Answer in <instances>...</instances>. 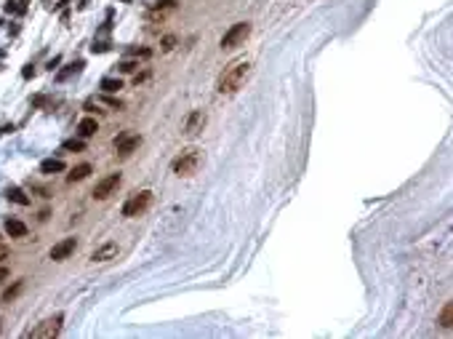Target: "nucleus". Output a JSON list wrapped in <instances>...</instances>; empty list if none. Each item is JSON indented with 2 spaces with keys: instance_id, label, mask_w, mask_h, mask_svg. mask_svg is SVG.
Returning a JSON list of instances; mask_svg holds the SVG:
<instances>
[{
  "instance_id": "nucleus-1",
  "label": "nucleus",
  "mask_w": 453,
  "mask_h": 339,
  "mask_svg": "<svg viewBox=\"0 0 453 339\" xmlns=\"http://www.w3.org/2000/svg\"><path fill=\"white\" fill-rule=\"evenodd\" d=\"M248 75H251V61L248 59H235L232 64H226L224 72L219 75L216 91L219 94H235L237 88L248 80Z\"/></svg>"
},
{
  "instance_id": "nucleus-2",
  "label": "nucleus",
  "mask_w": 453,
  "mask_h": 339,
  "mask_svg": "<svg viewBox=\"0 0 453 339\" xmlns=\"http://www.w3.org/2000/svg\"><path fill=\"white\" fill-rule=\"evenodd\" d=\"M200 163H203V152L195 150V147H189V150H184L176 160H173L171 168H173L176 177H192V174H197Z\"/></svg>"
},
{
  "instance_id": "nucleus-3",
  "label": "nucleus",
  "mask_w": 453,
  "mask_h": 339,
  "mask_svg": "<svg viewBox=\"0 0 453 339\" xmlns=\"http://www.w3.org/2000/svg\"><path fill=\"white\" fill-rule=\"evenodd\" d=\"M248 35H251V24H248V21H237V24H232L229 30L224 32V38H222V48H224V51H229V48L243 46V43L248 40Z\"/></svg>"
},
{
  "instance_id": "nucleus-4",
  "label": "nucleus",
  "mask_w": 453,
  "mask_h": 339,
  "mask_svg": "<svg viewBox=\"0 0 453 339\" xmlns=\"http://www.w3.org/2000/svg\"><path fill=\"white\" fill-rule=\"evenodd\" d=\"M150 203H152V193H150V190L133 193L126 203H123V217H139V214H144L147 208H150Z\"/></svg>"
},
{
  "instance_id": "nucleus-5",
  "label": "nucleus",
  "mask_w": 453,
  "mask_h": 339,
  "mask_svg": "<svg viewBox=\"0 0 453 339\" xmlns=\"http://www.w3.org/2000/svg\"><path fill=\"white\" fill-rule=\"evenodd\" d=\"M206 123H208V118H206V112H203V110L189 112V115L181 120V137H187V139L200 137V131L206 128Z\"/></svg>"
},
{
  "instance_id": "nucleus-6",
  "label": "nucleus",
  "mask_w": 453,
  "mask_h": 339,
  "mask_svg": "<svg viewBox=\"0 0 453 339\" xmlns=\"http://www.w3.org/2000/svg\"><path fill=\"white\" fill-rule=\"evenodd\" d=\"M61 315H54V318H48V320H43V323H38L35 329H30V331H24V337L30 339V337H35V339H54L56 334L61 331Z\"/></svg>"
},
{
  "instance_id": "nucleus-7",
  "label": "nucleus",
  "mask_w": 453,
  "mask_h": 339,
  "mask_svg": "<svg viewBox=\"0 0 453 339\" xmlns=\"http://www.w3.org/2000/svg\"><path fill=\"white\" fill-rule=\"evenodd\" d=\"M120 182H123L120 174H110V177L99 179V182H96V187H94V198H96V200H107L110 195H115V193H117Z\"/></svg>"
},
{
  "instance_id": "nucleus-8",
  "label": "nucleus",
  "mask_w": 453,
  "mask_h": 339,
  "mask_svg": "<svg viewBox=\"0 0 453 339\" xmlns=\"http://www.w3.org/2000/svg\"><path fill=\"white\" fill-rule=\"evenodd\" d=\"M75 248H77V240L75 238H64V240H59V243H54V246H51L48 257L54 259V262H64V259H70L72 254H75Z\"/></svg>"
},
{
  "instance_id": "nucleus-9",
  "label": "nucleus",
  "mask_w": 453,
  "mask_h": 339,
  "mask_svg": "<svg viewBox=\"0 0 453 339\" xmlns=\"http://www.w3.org/2000/svg\"><path fill=\"white\" fill-rule=\"evenodd\" d=\"M176 8H179L176 0H157V3L147 11V19H150V21H163V19H168V16H171Z\"/></svg>"
},
{
  "instance_id": "nucleus-10",
  "label": "nucleus",
  "mask_w": 453,
  "mask_h": 339,
  "mask_svg": "<svg viewBox=\"0 0 453 339\" xmlns=\"http://www.w3.org/2000/svg\"><path fill=\"white\" fill-rule=\"evenodd\" d=\"M115 147H117V155L126 158L141 147V137L139 134H120V137H115Z\"/></svg>"
},
{
  "instance_id": "nucleus-11",
  "label": "nucleus",
  "mask_w": 453,
  "mask_h": 339,
  "mask_svg": "<svg viewBox=\"0 0 453 339\" xmlns=\"http://www.w3.org/2000/svg\"><path fill=\"white\" fill-rule=\"evenodd\" d=\"M117 254H120V246H117V243H104V246H99L94 254H91V262H110V259H115Z\"/></svg>"
},
{
  "instance_id": "nucleus-12",
  "label": "nucleus",
  "mask_w": 453,
  "mask_h": 339,
  "mask_svg": "<svg viewBox=\"0 0 453 339\" xmlns=\"http://www.w3.org/2000/svg\"><path fill=\"white\" fill-rule=\"evenodd\" d=\"M5 233H8L11 238H24L27 235V224L19 222V219H8V222H5Z\"/></svg>"
},
{
  "instance_id": "nucleus-13",
  "label": "nucleus",
  "mask_w": 453,
  "mask_h": 339,
  "mask_svg": "<svg viewBox=\"0 0 453 339\" xmlns=\"http://www.w3.org/2000/svg\"><path fill=\"white\" fill-rule=\"evenodd\" d=\"M96 131H99V123H96L94 118H83V120L77 123V134H80L83 139H86V137H94Z\"/></svg>"
},
{
  "instance_id": "nucleus-14",
  "label": "nucleus",
  "mask_w": 453,
  "mask_h": 339,
  "mask_svg": "<svg viewBox=\"0 0 453 339\" xmlns=\"http://www.w3.org/2000/svg\"><path fill=\"white\" fill-rule=\"evenodd\" d=\"M64 171V160L59 158H48V160L40 163V174H61Z\"/></svg>"
},
{
  "instance_id": "nucleus-15",
  "label": "nucleus",
  "mask_w": 453,
  "mask_h": 339,
  "mask_svg": "<svg viewBox=\"0 0 453 339\" xmlns=\"http://www.w3.org/2000/svg\"><path fill=\"white\" fill-rule=\"evenodd\" d=\"M91 171H94V168H91L88 163H80V166H75L70 174H67V182H83Z\"/></svg>"
},
{
  "instance_id": "nucleus-16",
  "label": "nucleus",
  "mask_w": 453,
  "mask_h": 339,
  "mask_svg": "<svg viewBox=\"0 0 453 339\" xmlns=\"http://www.w3.org/2000/svg\"><path fill=\"white\" fill-rule=\"evenodd\" d=\"M437 323L443 326V329H451V326H453V302H445V304H443Z\"/></svg>"
},
{
  "instance_id": "nucleus-17",
  "label": "nucleus",
  "mask_w": 453,
  "mask_h": 339,
  "mask_svg": "<svg viewBox=\"0 0 453 339\" xmlns=\"http://www.w3.org/2000/svg\"><path fill=\"white\" fill-rule=\"evenodd\" d=\"M5 198H8V200H14V203H19V206H30V198L24 195V190H21V187H8V190H5Z\"/></svg>"
},
{
  "instance_id": "nucleus-18",
  "label": "nucleus",
  "mask_w": 453,
  "mask_h": 339,
  "mask_svg": "<svg viewBox=\"0 0 453 339\" xmlns=\"http://www.w3.org/2000/svg\"><path fill=\"white\" fill-rule=\"evenodd\" d=\"M120 88H123L120 78H104V80H101V91L104 94H117Z\"/></svg>"
},
{
  "instance_id": "nucleus-19",
  "label": "nucleus",
  "mask_w": 453,
  "mask_h": 339,
  "mask_svg": "<svg viewBox=\"0 0 453 339\" xmlns=\"http://www.w3.org/2000/svg\"><path fill=\"white\" fill-rule=\"evenodd\" d=\"M21 289H24V283H21V280H16V286H14V289H8V291L3 294V302H11V299H16V297H19V291H21Z\"/></svg>"
},
{
  "instance_id": "nucleus-20",
  "label": "nucleus",
  "mask_w": 453,
  "mask_h": 339,
  "mask_svg": "<svg viewBox=\"0 0 453 339\" xmlns=\"http://www.w3.org/2000/svg\"><path fill=\"white\" fill-rule=\"evenodd\" d=\"M176 43H179V40H176V35H166V38L160 40V48L168 54V51H173V48H176Z\"/></svg>"
},
{
  "instance_id": "nucleus-21",
  "label": "nucleus",
  "mask_w": 453,
  "mask_h": 339,
  "mask_svg": "<svg viewBox=\"0 0 453 339\" xmlns=\"http://www.w3.org/2000/svg\"><path fill=\"white\" fill-rule=\"evenodd\" d=\"M83 147H86V144H83L80 139H70V142H64V150H72V152H80Z\"/></svg>"
},
{
  "instance_id": "nucleus-22",
  "label": "nucleus",
  "mask_w": 453,
  "mask_h": 339,
  "mask_svg": "<svg viewBox=\"0 0 453 339\" xmlns=\"http://www.w3.org/2000/svg\"><path fill=\"white\" fill-rule=\"evenodd\" d=\"M128 54H131L133 59H139V56H141V59H147V56H150L152 51H150V48H128Z\"/></svg>"
},
{
  "instance_id": "nucleus-23",
  "label": "nucleus",
  "mask_w": 453,
  "mask_h": 339,
  "mask_svg": "<svg viewBox=\"0 0 453 339\" xmlns=\"http://www.w3.org/2000/svg\"><path fill=\"white\" fill-rule=\"evenodd\" d=\"M136 67H139V61H136V59H126V61L120 64V72H133Z\"/></svg>"
},
{
  "instance_id": "nucleus-24",
  "label": "nucleus",
  "mask_w": 453,
  "mask_h": 339,
  "mask_svg": "<svg viewBox=\"0 0 453 339\" xmlns=\"http://www.w3.org/2000/svg\"><path fill=\"white\" fill-rule=\"evenodd\" d=\"M147 78H150V70H144V72H139V75H136V78H133V83H136V86H139V83H144V80H147Z\"/></svg>"
},
{
  "instance_id": "nucleus-25",
  "label": "nucleus",
  "mask_w": 453,
  "mask_h": 339,
  "mask_svg": "<svg viewBox=\"0 0 453 339\" xmlns=\"http://www.w3.org/2000/svg\"><path fill=\"white\" fill-rule=\"evenodd\" d=\"M3 259H8V248H5L3 243H0V262H3Z\"/></svg>"
},
{
  "instance_id": "nucleus-26",
  "label": "nucleus",
  "mask_w": 453,
  "mask_h": 339,
  "mask_svg": "<svg viewBox=\"0 0 453 339\" xmlns=\"http://www.w3.org/2000/svg\"><path fill=\"white\" fill-rule=\"evenodd\" d=\"M8 275H11V273H8V270H5V267H0V283H3V280H5V278H8Z\"/></svg>"
},
{
  "instance_id": "nucleus-27",
  "label": "nucleus",
  "mask_w": 453,
  "mask_h": 339,
  "mask_svg": "<svg viewBox=\"0 0 453 339\" xmlns=\"http://www.w3.org/2000/svg\"><path fill=\"white\" fill-rule=\"evenodd\" d=\"M123 3H131V0H123Z\"/></svg>"
}]
</instances>
